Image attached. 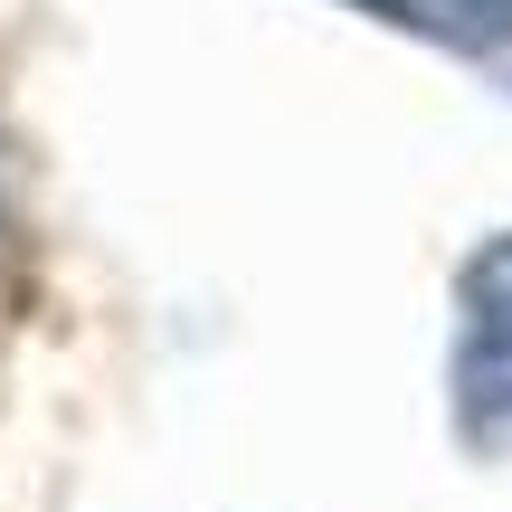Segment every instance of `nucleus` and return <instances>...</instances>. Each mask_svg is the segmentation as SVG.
<instances>
[{
  "instance_id": "1",
  "label": "nucleus",
  "mask_w": 512,
  "mask_h": 512,
  "mask_svg": "<svg viewBox=\"0 0 512 512\" xmlns=\"http://www.w3.org/2000/svg\"><path fill=\"white\" fill-rule=\"evenodd\" d=\"M446 418L465 456H512V228L456 266V342H446Z\"/></svg>"
},
{
  "instance_id": "2",
  "label": "nucleus",
  "mask_w": 512,
  "mask_h": 512,
  "mask_svg": "<svg viewBox=\"0 0 512 512\" xmlns=\"http://www.w3.org/2000/svg\"><path fill=\"white\" fill-rule=\"evenodd\" d=\"M456 10L484 29V48H512V0H456Z\"/></svg>"
}]
</instances>
